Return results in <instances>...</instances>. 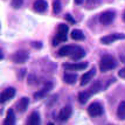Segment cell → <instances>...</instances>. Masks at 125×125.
<instances>
[{
	"label": "cell",
	"instance_id": "6da1fadb",
	"mask_svg": "<svg viewBox=\"0 0 125 125\" xmlns=\"http://www.w3.org/2000/svg\"><path fill=\"white\" fill-rule=\"evenodd\" d=\"M117 67V61L115 60L114 56L111 55H104L102 56V59L99 61V69L101 71H109V70H112Z\"/></svg>",
	"mask_w": 125,
	"mask_h": 125
},
{
	"label": "cell",
	"instance_id": "7a4b0ae2",
	"mask_svg": "<svg viewBox=\"0 0 125 125\" xmlns=\"http://www.w3.org/2000/svg\"><path fill=\"white\" fill-rule=\"evenodd\" d=\"M101 89H102V87H101V83H99V82H96L93 87L90 88V90H87V91H82V93L78 94V102H80V103H82V104L87 103L88 99L91 97V95L98 93Z\"/></svg>",
	"mask_w": 125,
	"mask_h": 125
},
{
	"label": "cell",
	"instance_id": "3957f363",
	"mask_svg": "<svg viewBox=\"0 0 125 125\" xmlns=\"http://www.w3.org/2000/svg\"><path fill=\"white\" fill-rule=\"evenodd\" d=\"M68 31H69V28H68L67 25H64V23L60 25V26L57 27V34H56V36H55L54 40H53V46H57L60 42L67 41Z\"/></svg>",
	"mask_w": 125,
	"mask_h": 125
},
{
	"label": "cell",
	"instance_id": "277c9868",
	"mask_svg": "<svg viewBox=\"0 0 125 125\" xmlns=\"http://www.w3.org/2000/svg\"><path fill=\"white\" fill-rule=\"evenodd\" d=\"M29 55L26 50H18L16 53L12 55V61L14 63H25L28 60Z\"/></svg>",
	"mask_w": 125,
	"mask_h": 125
},
{
	"label": "cell",
	"instance_id": "5b68a950",
	"mask_svg": "<svg viewBox=\"0 0 125 125\" xmlns=\"http://www.w3.org/2000/svg\"><path fill=\"white\" fill-rule=\"evenodd\" d=\"M88 114L91 117H98L103 114V106L99 103H93L88 108Z\"/></svg>",
	"mask_w": 125,
	"mask_h": 125
},
{
	"label": "cell",
	"instance_id": "8992f818",
	"mask_svg": "<svg viewBox=\"0 0 125 125\" xmlns=\"http://www.w3.org/2000/svg\"><path fill=\"white\" fill-rule=\"evenodd\" d=\"M115 19V12L114 11H105L99 15V22L102 25H109L114 21Z\"/></svg>",
	"mask_w": 125,
	"mask_h": 125
},
{
	"label": "cell",
	"instance_id": "52a82bcc",
	"mask_svg": "<svg viewBox=\"0 0 125 125\" xmlns=\"http://www.w3.org/2000/svg\"><path fill=\"white\" fill-rule=\"evenodd\" d=\"M120 39H125V35L114 33V34H110V35L103 36V38L101 39V42L103 44H110V43H112V42H115L116 40H120Z\"/></svg>",
	"mask_w": 125,
	"mask_h": 125
},
{
	"label": "cell",
	"instance_id": "ba28073f",
	"mask_svg": "<svg viewBox=\"0 0 125 125\" xmlns=\"http://www.w3.org/2000/svg\"><path fill=\"white\" fill-rule=\"evenodd\" d=\"M95 74H96V69H95V68L90 69V70L87 71L85 74H83V76L81 77V82H80V84H81L82 87H83V85H87L88 83L93 80V77L95 76Z\"/></svg>",
	"mask_w": 125,
	"mask_h": 125
},
{
	"label": "cell",
	"instance_id": "9c48e42d",
	"mask_svg": "<svg viewBox=\"0 0 125 125\" xmlns=\"http://www.w3.org/2000/svg\"><path fill=\"white\" fill-rule=\"evenodd\" d=\"M64 67L67 70H83L88 67L87 62H80V63H64Z\"/></svg>",
	"mask_w": 125,
	"mask_h": 125
},
{
	"label": "cell",
	"instance_id": "30bf717a",
	"mask_svg": "<svg viewBox=\"0 0 125 125\" xmlns=\"http://www.w3.org/2000/svg\"><path fill=\"white\" fill-rule=\"evenodd\" d=\"M71 114H73V109H71V106L70 105H67V106H64V108L59 112V120L64 122V120L69 119V117L71 116Z\"/></svg>",
	"mask_w": 125,
	"mask_h": 125
},
{
	"label": "cell",
	"instance_id": "8fae6325",
	"mask_svg": "<svg viewBox=\"0 0 125 125\" xmlns=\"http://www.w3.org/2000/svg\"><path fill=\"white\" fill-rule=\"evenodd\" d=\"M53 89V83L52 82H48V83H46L44 84V87L42 88V90H40V91H38V93L34 94V97L38 98V99H40V98H43L50 91Z\"/></svg>",
	"mask_w": 125,
	"mask_h": 125
},
{
	"label": "cell",
	"instance_id": "7c38bea8",
	"mask_svg": "<svg viewBox=\"0 0 125 125\" xmlns=\"http://www.w3.org/2000/svg\"><path fill=\"white\" fill-rule=\"evenodd\" d=\"M15 95V89L14 88H7L5 91H2L1 94V103H5L6 101H10L12 98L14 97Z\"/></svg>",
	"mask_w": 125,
	"mask_h": 125
},
{
	"label": "cell",
	"instance_id": "4fadbf2b",
	"mask_svg": "<svg viewBox=\"0 0 125 125\" xmlns=\"http://www.w3.org/2000/svg\"><path fill=\"white\" fill-rule=\"evenodd\" d=\"M34 11L39 12V13H43V12L47 11V1H44V0H36L35 2H34Z\"/></svg>",
	"mask_w": 125,
	"mask_h": 125
},
{
	"label": "cell",
	"instance_id": "5bb4252c",
	"mask_svg": "<svg viewBox=\"0 0 125 125\" xmlns=\"http://www.w3.org/2000/svg\"><path fill=\"white\" fill-rule=\"evenodd\" d=\"M75 48H76V46H71V44L64 46L59 50V55L60 56H71L73 53L75 52Z\"/></svg>",
	"mask_w": 125,
	"mask_h": 125
},
{
	"label": "cell",
	"instance_id": "9a60e30c",
	"mask_svg": "<svg viewBox=\"0 0 125 125\" xmlns=\"http://www.w3.org/2000/svg\"><path fill=\"white\" fill-rule=\"evenodd\" d=\"M84 55H85V52H84V49L81 48V47H78V46H76V48H75V52L73 53V55H71L70 57L73 59L74 61H78L81 60V59H83L84 57Z\"/></svg>",
	"mask_w": 125,
	"mask_h": 125
},
{
	"label": "cell",
	"instance_id": "2e32d148",
	"mask_svg": "<svg viewBox=\"0 0 125 125\" xmlns=\"http://www.w3.org/2000/svg\"><path fill=\"white\" fill-rule=\"evenodd\" d=\"M28 104H29V99H28L27 97H22L21 99L18 102V104H16V109H18L19 112H25L26 109H27Z\"/></svg>",
	"mask_w": 125,
	"mask_h": 125
},
{
	"label": "cell",
	"instance_id": "e0dca14e",
	"mask_svg": "<svg viewBox=\"0 0 125 125\" xmlns=\"http://www.w3.org/2000/svg\"><path fill=\"white\" fill-rule=\"evenodd\" d=\"M14 123H15V115H14L13 109H10L7 111V117H6L4 124L5 125H13Z\"/></svg>",
	"mask_w": 125,
	"mask_h": 125
},
{
	"label": "cell",
	"instance_id": "ac0fdd59",
	"mask_svg": "<svg viewBox=\"0 0 125 125\" xmlns=\"http://www.w3.org/2000/svg\"><path fill=\"white\" fill-rule=\"evenodd\" d=\"M77 80V75L76 74H73V73H67L63 75V81L67 84H74Z\"/></svg>",
	"mask_w": 125,
	"mask_h": 125
},
{
	"label": "cell",
	"instance_id": "d6986e66",
	"mask_svg": "<svg viewBox=\"0 0 125 125\" xmlns=\"http://www.w3.org/2000/svg\"><path fill=\"white\" fill-rule=\"evenodd\" d=\"M27 123L29 125H36V124H40V116H39L38 112H32L31 116L28 117V120Z\"/></svg>",
	"mask_w": 125,
	"mask_h": 125
},
{
	"label": "cell",
	"instance_id": "ffe728a7",
	"mask_svg": "<svg viewBox=\"0 0 125 125\" xmlns=\"http://www.w3.org/2000/svg\"><path fill=\"white\" fill-rule=\"evenodd\" d=\"M117 117L119 119H125V102H120L118 108H117Z\"/></svg>",
	"mask_w": 125,
	"mask_h": 125
},
{
	"label": "cell",
	"instance_id": "44dd1931",
	"mask_svg": "<svg viewBox=\"0 0 125 125\" xmlns=\"http://www.w3.org/2000/svg\"><path fill=\"white\" fill-rule=\"evenodd\" d=\"M70 35L74 40H77V41H80V40H83V39H84V34H83V32H81L80 29H74V31L71 32Z\"/></svg>",
	"mask_w": 125,
	"mask_h": 125
},
{
	"label": "cell",
	"instance_id": "7402d4cb",
	"mask_svg": "<svg viewBox=\"0 0 125 125\" xmlns=\"http://www.w3.org/2000/svg\"><path fill=\"white\" fill-rule=\"evenodd\" d=\"M53 11H54L55 14H56V13H60V11H61V1L60 0H55L54 2H53Z\"/></svg>",
	"mask_w": 125,
	"mask_h": 125
},
{
	"label": "cell",
	"instance_id": "603a6c76",
	"mask_svg": "<svg viewBox=\"0 0 125 125\" xmlns=\"http://www.w3.org/2000/svg\"><path fill=\"white\" fill-rule=\"evenodd\" d=\"M101 2V0H87V4L89 5V8L91 7H97Z\"/></svg>",
	"mask_w": 125,
	"mask_h": 125
},
{
	"label": "cell",
	"instance_id": "cb8c5ba5",
	"mask_svg": "<svg viewBox=\"0 0 125 125\" xmlns=\"http://www.w3.org/2000/svg\"><path fill=\"white\" fill-rule=\"evenodd\" d=\"M22 0H12V2H11V5L13 8H20L22 6Z\"/></svg>",
	"mask_w": 125,
	"mask_h": 125
},
{
	"label": "cell",
	"instance_id": "d4e9b609",
	"mask_svg": "<svg viewBox=\"0 0 125 125\" xmlns=\"http://www.w3.org/2000/svg\"><path fill=\"white\" fill-rule=\"evenodd\" d=\"M118 76L122 77V78H125V67L123 68V69H120V70L118 71Z\"/></svg>",
	"mask_w": 125,
	"mask_h": 125
},
{
	"label": "cell",
	"instance_id": "484cf974",
	"mask_svg": "<svg viewBox=\"0 0 125 125\" xmlns=\"http://www.w3.org/2000/svg\"><path fill=\"white\" fill-rule=\"evenodd\" d=\"M65 19H67V20H68L69 22H71V23H75V20L71 18L70 14H65Z\"/></svg>",
	"mask_w": 125,
	"mask_h": 125
},
{
	"label": "cell",
	"instance_id": "4316f807",
	"mask_svg": "<svg viewBox=\"0 0 125 125\" xmlns=\"http://www.w3.org/2000/svg\"><path fill=\"white\" fill-rule=\"evenodd\" d=\"M32 46L34 47V48H41V47H42V44L39 43V42H33Z\"/></svg>",
	"mask_w": 125,
	"mask_h": 125
},
{
	"label": "cell",
	"instance_id": "83f0119b",
	"mask_svg": "<svg viewBox=\"0 0 125 125\" xmlns=\"http://www.w3.org/2000/svg\"><path fill=\"white\" fill-rule=\"evenodd\" d=\"M75 2H76V5H81L83 2V0H75Z\"/></svg>",
	"mask_w": 125,
	"mask_h": 125
},
{
	"label": "cell",
	"instance_id": "f1b7e54d",
	"mask_svg": "<svg viewBox=\"0 0 125 125\" xmlns=\"http://www.w3.org/2000/svg\"><path fill=\"white\" fill-rule=\"evenodd\" d=\"M123 21L125 22V11H124V13H123Z\"/></svg>",
	"mask_w": 125,
	"mask_h": 125
}]
</instances>
